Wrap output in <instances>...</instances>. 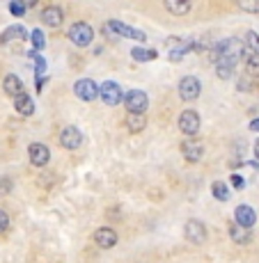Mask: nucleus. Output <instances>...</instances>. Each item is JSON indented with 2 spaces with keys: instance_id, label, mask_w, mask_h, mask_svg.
Returning a JSON list of instances; mask_svg holds the SVG:
<instances>
[{
  "instance_id": "obj_1",
  "label": "nucleus",
  "mask_w": 259,
  "mask_h": 263,
  "mask_svg": "<svg viewBox=\"0 0 259 263\" xmlns=\"http://www.w3.org/2000/svg\"><path fill=\"white\" fill-rule=\"evenodd\" d=\"M69 39L76 44V46H90V44H92V39H94L92 25H88L85 21L74 23L69 28Z\"/></svg>"
},
{
  "instance_id": "obj_2",
  "label": "nucleus",
  "mask_w": 259,
  "mask_h": 263,
  "mask_svg": "<svg viewBox=\"0 0 259 263\" xmlns=\"http://www.w3.org/2000/svg\"><path fill=\"white\" fill-rule=\"evenodd\" d=\"M103 30H106V32H117L119 37H129V39H135V42H145V39H147V34L142 32V30H135V28H131V25H124L122 21L106 23Z\"/></svg>"
},
{
  "instance_id": "obj_3",
  "label": "nucleus",
  "mask_w": 259,
  "mask_h": 263,
  "mask_svg": "<svg viewBox=\"0 0 259 263\" xmlns=\"http://www.w3.org/2000/svg\"><path fill=\"white\" fill-rule=\"evenodd\" d=\"M124 103H126L129 112L145 115L147 105H149V99H147V94L140 92V89H131V92H126V96H124Z\"/></svg>"
},
{
  "instance_id": "obj_4",
  "label": "nucleus",
  "mask_w": 259,
  "mask_h": 263,
  "mask_svg": "<svg viewBox=\"0 0 259 263\" xmlns=\"http://www.w3.org/2000/svg\"><path fill=\"white\" fill-rule=\"evenodd\" d=\"M179 130L188 138H195L197 130H200V115L195 110H184L179 115Z\"/></svg>"
},
{
  "instance_id": "obj_5",
  "label": "nucleus",
  "mask_w": 259,
  "mask_h": 263,
  "mask_svg": "<svg viewBox=\"0 0 259 263\" xmlns=\"http://www.w3.org/2000/svg\"><path fill=\"white\" fill-rule=\"evenodd\" d=\"M101 101H103L106 105H119L122 99H124V92H122V87L117 83H113V80H106L103 85H101Z\"/></svg>"
},
{
  "instance_id": "obj_6",
  "label": "nucleus",
  "mask_w": 259,
  "mask_h": 263,
  "mask_svg": "<svg viewBox=\"0 0 259 263\" xmlns=\"http://www.w3.org/2000/svg\"><path fill=\"white\" fill-rule=\"evenodd\" d=\"M200 92H202V85L195 76H184L179 80V96L184 101H195L200 96Z\"/></svg>"
},
{
  "instance_id": "obj_7",
  "label": "nucleus",
  "mask_w": 259,
  "mask_h": 263,
  "mask_svg": "<svg viewBox=\"0 0 259 263\" xmlns=\"http://www.w3.org/2000/svg\"><path fill=\"white\" fill-rule=\"evenodd\" d=\"M74 94L78 96L80 101H94L96 96L101 94V87L94 83V80L83 78V80H78V83L74 85Z\"/></svg>"
},
{
  "instance_id": "obj_8",
  "label": "nucleus",
  "mask_w": 259,
  "mask_h": 263,
  "mask_svg": "<svg viewBox=\"0 0 259 263\" xmlns=\"http://www.w3.org/2000/svg\"><path fill=\"white\" fill-rule=\"evenodd\" d=\"M80 142H83V133H80V128H76V126L62 128V133H60V144H62L64 149L74 151V149L80 146Z\"/></svg>"
},
{
  "instance_id": "obj_9",
  "label": "nucleus",
  "mask_w": 259,
  "mask_h": 263,
  "mask_svg": "<svg viewBox=\"0 0 259 263\" xmlns=\"http://www.w3.org/2000/svg\"><path fill=\"white\" fill-rule=\"evenodd\" d=\"M28 158H30V163H32L34 167H44V165L48 163V158H50L48 146L42 144V142H32L28 146Z\"/></svg>"
},
{
  "instance_id": "obj_10",
  "label": "nucleus",
  "mask_w": 259,
  "mask_h": 263,
  "mask_svg": "<svg viewBox=\"0 0 259 263\" xmlns=\"http://www.w3.org/2000/svg\"><path fill=\"white\" fill-rule=\"evenodd\" d=\"M184 234L186 238H188L191 242H195V245H200V242L206 240V227L202 224L200 220H188L184 227Z\"/></svg>"
},
{
  "instance_id": "obj_11",
  "label": "nucleus",
  "mask_w": 259,
  "mask_h": 263,
  "mask_svg": "<svg viewBox=\"0 0 259 263\" xmlns=\"http://www.w3.org/2000/svg\"><path fill=\"white\" fill-rule=\"evenodd\" d=\"M42 21L44 25H48V28H60L64 21V12L62 7H58V5H48V7L42 9Z\"/></svg>"
},
{
  "instance_id": "obj_12",
  "label": "nucleus",
  "mask_w": 259,
  "mask_h": 263,
  "mask_svg": "<svg viewBox=\"0 0 259 263\" xmlns=\"http://www.w3.org/2000/svg\"><path fill=\"white\" fill-rule=\"evenodd\" d=\"M94 242L101 250H110V247L117 245V234H115L110 227H101V229L94 231Z\"/></svg>"
},
{
  "instance_id": "obj_13",
  "label": "nucleus",
  "mask_w": 259,
  "mask_h": 263,
  "mask_svg": "<svg viewBox=\"0 0 259 263\" xmlns=\"http://www.w3.org/2000/svg\"><path fill=\"white\" fill-rule=\"evenodd\" d=\"M234 217H236V224L238 227H246V229H250L252 224L257 222V213L250 209L248 204H241V206H236V211H234Z\"/></svg>"
},
{
  "instance_id": "obj_14",
  "label": "nucleus",
  "mask_w": 259,
  "mask_h": 263,
  "mask_svg": "<svg viewBox=\"0 0 259 263\" xmlns=\"http://www.w3.org/2000/svg\"><path fill=\"white\" fill-rule=\"evenodd\" d=\"M181 154H184V158L188 163H197L204 156V146H202V142H197V140H188V142L181 144Z\"/></svg>"
},
{
  "instance_id": "obj_15",
  "label": "nucleus",
  "mask_w": 259,
  "mask_h": 263,
  "mask_svg": "<svg viewBox=\"0 0 259 263\" xmlns=\"http://www.w3.org/2000/svg\"><path fill=\"white\" fill-rule=\"evenodd\" d=\"M3 89H5V94H9V96H21L23 94V83H21V78L19 76H14V73H7L3 78Z\"/></svg>"
},
{
  "instance_id": "obj_16",
  "label": "nucleus",
  "mask_w": 259,
  "mask_h": 263,
  "mask_svg": "<svg viewBox=\"0 0 259 263\" xmlns=\"http://www.w3.org/2000/svg\"><path fill=\"white\" fill-rule=\"evenodd\" d=\"M230 238L238 242V245H248L252 238V234H250V229H246V227H238L236 222L234 224H230Z\"/></svg>"
},
{
  "instance_id": "obj_17",
  "label": "nucleus",
  "mask_w": 259,
  "mask_h": 263,
  "mask_svg": "<svg viewBox=\"0 0 259 263\" xmlns=\"http://www.w3.org/2000/svg\"><path fill=\"white\" fill-rule=\"evenodd\" d=\"M14 108H16V112L23 115V117H30V115L34 112V103H32V99H30L28 94L16 96V99H14Z\"/></svg>"
},
{
  "instance_id": "obj_18",
  "label": "nucleus",
  "mask_w": 259,
  "mask_h": 263,
  "mask_svg": "<svg viewBox=\"0 0 259 263\" xmlns=\"http://www.w3.org/2000/svg\"><path fill=\"white\" fill-rule=\"evenodd\" d=\"M165 9L175 16H184L191 12V3L188 0H165Z\"/></svg>"
},
{
  "instance_id": "obj_19",
  "label": "nucleus",
  "mask_w": 259,
  "mask_h": 263,
  "mask_svg": "<svg viewBox=\"0 0 259 263\" xmlns=\"http://www.w3.org/2000/svg\"><path fill=\"white\" fill-rule=\"evenodd\" d=\"M126 126H129L131 133H140L142 128L147 126V119L145 115H138V112H129L126 115Z\"/></svg>"
},
{
  "instance_id": "obj_20",
  "label": "nucleus",
  "mask_w": 259,
  "mask_h": 263,
  "mask_svg": "<svg viewBox=\"0 0 259 263\" xmlns=\"http://www.w3.org/2000/svg\"><path fill=\"white\" fill-rule=\"evenodd\" d=\"M25 34H28V32H25L23 25H12V28H7L3 34H0V44L9 42V39H23Z\"/></svg>"
},
{
  "instance_id": "obj_21",
  "label": "nucleus",
  "mask_w": 259,
  "mask_h": 263,
  "mask_svg": "<svg viewBox=\"0 0 259 263\" xmlns=\"http://www.w3.org/2000/svg\"><path fill=\"white\" fill-rule=\"evenodd\" d=\"M131 55H133L135 62H151V60L159 58L156 50H151V48H133L131 50Z\"/></svg>"
},
{
  "instance_id": "obj_22",
  "label": "nucleus",
  "mask_w": 259,
  "mask_h": 263,
  "mask_svg": "<svg viewBox=\"0 0 259 263\" xmlns=\"http://www.w3.org/2000/svg\"><path fill=\"white\" fill-rule=\"evenodd\" d=\"M211 195L220 201H227L230 199V188H227V183H222V181H216V183H211Z\"/></svg>"
},
{
  "instance_id": "obj_23",
  "label": "nucleus",
  "mask_w": 259,
  "mask_h": 263,
  "mask_svg": "<svg viewBox=\"0 0 259 263\" xmlns=\"http://www.w3.org/2000/svg\"><path fill=\"white\" fill-rule=\"evenodd\" d=\"M246 48L250 50V53L259 55V34H257V32H252V30L246 34Z\"/></svg>"
},
{
  "instance_id": "obj_24",
  "label": "nucleus",
  "mask_w": 259,
  "mask_h": 263,
  "mask_svg": "<svg viewBox=\"0 0 259 263\" xmlns=\"http://www.w3.org/2000/svg\"><path fill=\"white\" fill-rule=\"evenodd\" d=\"M246 71L252 76V78H259V55H252V58L246 60Z\"/></svg>"
},
{
  "instance_id": "obj_25",
  "label": "nucleus",
  "mask_w": 259,
  "mask_h": 263,
  "mask_svg": "<svg viewBox=\"0 0 259 263\" xmlns=\"http://www.w3.org/2000/svg\"><path fill=\"white\" fill-rule=\"evenodd\" d=\"M238 9H241V12L259 14V0H243V3H238Z\"/></svg>"
},
{
  "instance_id": "obj_26",
  "label": "nucleus",
  "mask_w": 259,
  "mask_h": 263,
  "mask_svg": "<svg viewBox=\"0 0 259 263\" xmlns=\"http://www.w3.org/2000/svg\"><path fill=\"white\" fill-rule=\"evenodd\" d=\"M30 39H32V46L37 48V50H42L44 46H46V39H44V32H42V30H32Z\"/></svg>"
},
{
  "instance_id": "obj_27",
  "label": "nucleus",
  "mask_w": 259,
  "mask_h": 263,
  "mask_svg": "<svg viewBox=\"0 0 259 263\" xmlns=\"http://www.w3.org/2000/svg\"><path fill=\"white\" fill-rule=\"evenodd\" d=\"M232 71H234V67H230V64H222V62L216 64V76H218V78L227 80L232 76Z\"/></svg>"
},
{
  "instance_id": "obj_28",
  "label": "nucleus",
  "mask_w": 259,
  "mask_h": 263,
  "mask_svg": "<svg viewBox=\"0 0 259 263\" xmlns=\"http://www.w3.org/2000/svg\"><path fill=\"white\" fill-rule=\"evenodd\" d=\"M25 9H28V5H23V3H9V12H12L14 16H23Z\"/></svg>"
},
{
  "instance_id": "obj_29",
  "label": "nucleus",
  "mask_w": 259,
  "mask_h": 263,
  "mask_svg": "<svg viewBox=\"0 0 259 263\" xmlns=\"http://www.w3.org/2000/svg\"><path fill=\"white\" fill-rule=\"evenodd\" d=\"M7 229H9V215L0 209V234H5Z\"/></svg>"
},
{
  "instance_id": "obj_30",
  "label": "nucleus",
  "mask_w": 259,
  "mask_h": 263,
  "mask_svg": "<svg viewBox=\"0 0 259 263\" xmlns=\"http://www.w3.org/2000/svg\"><path fill=\"white\" fill-rule=\"evenodd\" d=\"M186 53H188V50H170L167 58H170V62H179V60H184Z\"/></svg>"
},
{
  "instance_id": "obj_31",
  "label": "nucleus",
  "mask_w": 259,
  "mask_h": 263,
  "mask_svg": "<svg viewBox=\"0 0 259 263\" xmlns=\"http://www.w3.org/2000/svg\"><path fill=\"white\" fill-rule=\"evenodd\" d=\"M232 185H234L236 190H243V188H246V179H243V176H238V174H234V176H232Z\"/></svg>"
},
{
  "instance_id": "obj_32",
  "label": "nucleus",
  "mask_w": 259,
  "mask_h": 263,
  "mask_svg": "<svg viewBox=\"0 0 259 263\" xmlns=\"http://www.w3.org/2000/svg\"><path fill=\"white\" fill-rule=\"evenodd\" d=\"M9 190H12V181H9V179H0V192H3V195H7Z\"/></svg>"
},
{
  "instance_id": "obj_33",
  "label": "nucleus",
  "mask_w": 259,
  "mask_h": 263,
  "mask_svg": "<svg viewBox=\"0 0 259 263\" xmlns=\"http://www.w3.org/2000/svg\"><path fill=\"white\" fill-rule=\"evenodd\" d=\"M250 128H252V130H259V119H255V121H250Z\"/></svg>"
},
{
  "instance_id": "obj_34",
  "label": "nucleus",
  "mask_w": 259,
  "mask_h": 263,
  "mask_svg": "<svg viewBox=\"0 0 259 263\" xmlns=\"http://www.w3.org/2000/svg\"><path fill=\"white\" fill-rule=\"evenodd\" d=\"M255 158L259 160V140H257V142H255Z\"/></svg>"
}]
</instances>
